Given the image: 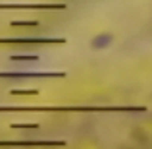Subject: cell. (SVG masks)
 <instances>
[{
    "instance_id": "cell-1",
    "label": "cell",
    "mask_w": 152,
    "mask_h": 149,
    "mask_svg": "<svg viewBox=\"0 0 152 149\" xmlns=\"http://www.w3.org/2000/svg\"><path fill=\"white\" fill-rule=\"evenodd\" d=\"M0 112H146V107H94V105H45V107H14V105H2Z\"/></svg>"
},
{
    "instance_id": "cell-2",
    "label": "cell",
    "mask_w": 152,
    "mask_h": 149,
    "mask_svg": "<svg viewBox=\"0 0 152 149\" xmlns=\"http://www.w3.org/2000/svg\"><path fill=\"white\" fill-rule=\"evenodd\" d=\"M64 37H0V45H66Z\"/></svg>"
},
{
    "instance_id": "cell-3",
    "label": "cell",
    "mask_w": 152,
    "mask_h": 149,
    "mask_svg": "<svg viewBox=\"0 0 152 149\" xmlns=\"http://www.w3.org/2000/svg\"><path fill=\"white\" fill-rule=\"evenodd\" d=\"M29 78L64 79V78H67V74L66 72H0V79H29Z\"/></svg>"
},
{
    "instance_id": "cell-4",
    "label": "cell",
    "mask_w": 152,
    "mask_h": 149,
    "mask_svg": "<svg viewBox=\"0 0 152 149\" xmlns=\"http://www.w3.org/2000/svg\"><path fill=\"white\" fill-rule=\"evenodd\" d=\"M67 142L64 139H15V142H4L0 139V147H66Z\"/></svg>"
},
{
    "instance_id": "cell-5",
    "label": "cell",
    "mask_w": 152,
    "mask_h": 149,
    "mask_svg": "<svg viewBox=\"0 0 152 149\" xmlns=\"http://www.w3.org/2000/svg\"><path fill=\"white\" fill-rule=\"evenodd\" d=\"M67 4H0V10H66Z\"/></svg>"
},
{
    "instance_id": "cell-6",
    "label": "cell",
    "mask_w": 152,
    "mask_h": 149,
    "mask_svg": "<svg viewBox=\"0 0 152 149\" xmlns=\"http://www.w3.org/2000/svg\"><path fill=\"white\" fill-rule=\"evenodd\" d=\"M10 60L12 62H37L39 56L37 54H12Z\"/></svg>"
},
{
    "instance_id": "cell-7",
    "label": "cell",
    "mask_w": 152,
    "mask_h": 149,
    "mask_svg": "<svg viewBox=\"0 0 152 149\" xmlns=\"http://www.w3.org/2000/svg\"><path fill=\"white\" fill-rule=\"evenodd\" d=\"M10 25L12 27H37L39 21H37V19H27V21H21V19H12Z\"/></svg>"
},
{
    "instance_id": "cell-8",
    "label": "cell",
    "mask_w": 152,
    "mask_h": 149,
    "mask_svg": "<svg viewBox=\"0 0 152 149\" xmlns=\"http://www.w3.org/2000/svg\"><path fill=\"white\" fill-rule=\"evenodd\" d=\"M10 128H14V130H39L41 124H10Z\"/></svg>"
},
{
    "instance_id": "cell-9",
    "label": "cell",
    "mask_w": 152,
    "mask_h": 149,
    "mask_svg": "<svg viewBox=\"0 0 152 149\" xmlns=\"http://www.w3.org/2000/svg\"><path fill=\"white\" fill-rule=\"evenodd\" d=\"M110 43H112V35H104L100 41H93V47L94 49H102L104 45H110Z\"/></svg>"
},
{
    "instance_id": "cell-10",
    "label": "cell",
    "mask_w": 152,
    "mask_h": 149,
    "mask_svg": "<svg viewBox=\"0 0 152 149\" xmlns=\"http://www.w3.org/2000/svg\"><path fill=\"white\" fill-rule=\"evenodd\" d=\"M10 95H39V89H12Z\"/></svg>"
}]
</instances>
